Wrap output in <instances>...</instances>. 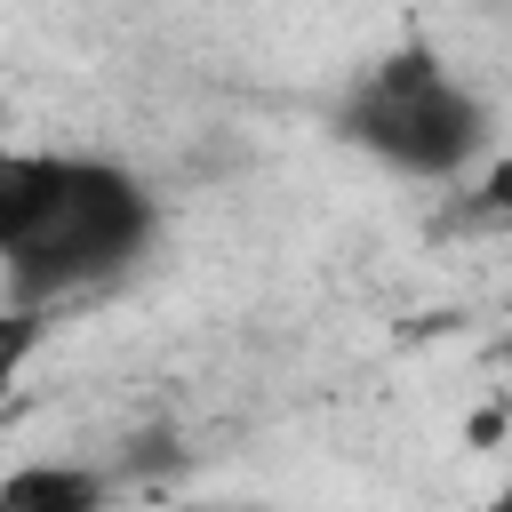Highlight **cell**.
Here are the masks:
<instances>
[{"label":"cell","instance_id":"obj_6","mask_svg":"<svg viewBox=\"0 0 512 512\" xmlns=\"http://www.w3.org/2000/svg\"><path fill=\"white\" fill-rule=\"evenodd\" d=\"M496 504H504V512H512V480H504V488H496Z\"/></svg>","mask_w":512,"mask_h":512},{"label":"cell","instance_id":"obj_1","mask_svg":"<svg viewBox=\"0 0 512 512\" xmlns=\"http://www.w3.org/2000/svg\"><path fill=\"white\" fill-rule=\"evenodd\" d=\"M152 192L120 160L0 144V272L24 304L80 296L152 248Z\"/></svg>","mask_w":512,"mask_h":512},{"label":"cell","instance_id":"obj_5","mask_svg":"<svg viewBox=\"0 0 512 512\" xmlns=\"http://www.w3.org/2000/svg\"><path fill=\"white\" fill-rule=\"evenodd\" d=\"M480 208H488V216H512V152H496V160L480 168Z\"/></svg>","mask_w":512,"mask_h":512},{"label":"cell","instance_id":"obj_3","mask_svg":"<svg viewBox=\"0 0 512 512\" xmlns=\"http://www.w3.org/2000/svg\"><path fill=\"white\" fill-rule=\"evenodd\" d=\"M104 496H112V480L88 472V464H24V472L0 480V504L8 512H88Z\"/></svg>","mask_w":512,"mask_h":512},{"label":"cell","instance_id":"obj_2","mask_svg":"<svg viewBox=\"0 0 512 512\" xmlns=\"http://www.w3.org/2000/svg\"><path fill=\"white\" fill-rule=\"evenodd\" d=\"M344 144H360L368 160L400 168V176H424V184H448L464 176L480 152H488V112L480 96L432 56V48H400L384 64H368L336 112Z\"/></svg>","mask_w":512,"mask_h":512},{"label":"cell","instance_id":"obj_4","mask_svg":"<svg viewBox=\"0 0 512 512\" xmlns=\"http://www.w3.org/2000/svg\"><path fill=\"white\" fill-rule=\"evenodd\" d=\"M40 336H48V304H24V296H16V304L0 312V392L24 376V360L40 352Z\"/></svg>","mask_w":512,"mask_h":512}]
</instances>
